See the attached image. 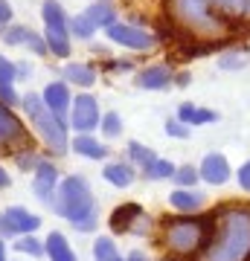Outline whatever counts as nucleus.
Returning <instances> with one entry per match:
<instances>
[{"label":"nucleus","mask_w":250,"mask_h":261,"mask_svg":"<svg viewBox=\"0 0 250 261\" xmlns=\"http://www.w3.org/2000/svg\"><path fill=\"white\" fill-rule=\"evenodd\" d=\"M218 64H221L224 70L244 67V64H247V53H227V56H221V61H218Z\"/></svg>","instance_id":"33"},{"label":"nucleus","mask_w":250,"mask_h":261,"mask_svg":"<svg viewBox=\"0 0 250 261\" xmlns=\"http://www.w3.org/2000/svg\"><path fill=\"white\" fill-rule=\"evenodd\" d=\"M105 180L108 183H113V186H120V189H125V186H131L134 183V177H137V171H134V166L131 163H111V166H105Z\"/></svg>","instance_id":"17"},{"label":"nucleus","mask_w":250,"mask_h":261,"mask_svg":"<svg viewBox=\"0 0 250 261\" xmlns=\"http://www.w3.org/2000/svg\"><path fill=\"white\" fill-rule=\"evenodd\" d=\"M18 163H20L24 168H29V166H38V160L32 157V154H24V157H18Z\"/></svg>","instance_id":"39"},{"label":"nucleus","mask_w":250,"mask_h":261,"mask_svg":"<svg viewBox=\"0 0 250 261\" xmlns=\"http://www.w3.org/2000/svg\"><path fill=\"white\" fill-rule=\"evenodd\" d=\"M0 229H3V215H0Z\"/></svg>","instance_id":"43"},{"label":"nucleus","mask_w":250,"mask_h":261,"mask_svg":"<svg viewBox=\"0 0 250 261\" xmlns=\"http://www.w3.org/2000/svg\"><path fill=\"white\" fill-rule=\"evenodd\" d=\"M146 168V177L148 180H163V177H172V174H175V166H172V163H169V160H151V163H148V166H143Z\"/></svg>","instance_id":"24"},{"label":"nucleus","mask_w":250,"mask_h":261,"mask_svg":"<svg viewBox=\"0 0 250 261\" xmlns=\"http://www.w3.org/2000/svg\"><path fill=\"white\" fill-rule=\"evenodd\" d=\"M56 180H58V171L53 163H38L35 166V180H32V189L41 200H50V195L56 192Z\"/></svg>","instance_id":"13"},{"label":"nucleus","mask_w":250,"mask_h":261,"mask_svg":"<svg viewBox=\"0 0 250 261\" xmlns=\"http://www.w3.org/2000/svg\"><path fill=\"white\" fill-rule=\"evenodd\" d=\"M9 20H12V6H9V0H0V29L9 27Z\"/></svg>","instance_id":"36"},{"label":"nucleus","mask_w":250,"mask_h":261,"mask_svg":"<svg viewBox=\"0 0 250 261\" xmlns=\"http://www.w3.org/2000/svg\"><path fill=\"white\" fill-rule=\"evenodd\" d=\"M99 105H96V99L87 93L76 96L73 105H70V125H73L79 134H90L93 128H99Z\"/></svg>","instance_id":"7"},{"label":"nucleus","mask_w":250,"mask_h":261,"mask_svg":"<svg viewBox=\"0 0 250 261\" xmlns=\"http://www.w3.org/2000/svg\"><path fill=\"white\" fill-rule=\"evenodd\" d=\"M207 226H210V218L207 221H189V218L172 221L166 226V244L180 255H189V252L201 250V244L207 241Z\"/></svg>","instance_id":"5"},{"label":"nucleus","mask_w":250,"mask_h":261,"mask_svg":"<svg viewBox=\"0 0 250 261\" xmlns=\"http://www.w3.org/2000/svg\"><path fill=\"white\" fill-rule=\"evenodd\" d=\"M56 212L61 218H67L70 224L79 229V232H93L96 229V203H93V195H90V186L87 180L73 174V177H64L58 183V192H56Z\"/></svg>","instance_id":"2"},{"label":"nucleus","mask_w":250,"mask_h":261,"mask_svg":"<svg viewBox=\"0 0 250 261\" xmlns=\"http://www.w3.org/2000/svg\"><path fill=\"white\" fill-rule=\"evenodd\" d=\"M3 186H9V174H6V171L0 168V189H3Z\"/></svg>","instance_id":"41"},{"label":"nucleus","mask_w":250,"mask_h":261,"mask_svg":"<svg viewBox=\"0 0 250 261\" xmlns=\"http://www.w3.org/2000/svg\"><path fill=\"white\" fill-rule=\"evenodd\" d=\"M0 261H6V258H3V241H0Z\"/></svg>","instance_id":"42"},{"label":"nucleus","mask_w":250,"mask_h":261,"mask_svg":"<svg viewBox=\"0 0 250 261\" xmlns=\"http://www.w3.org/2000/svg\"><path fill=\"white\" fill-rule=\"evenodd\" d=\"M0 102H3V105H15V102H18L15 87H0Z\"/></svg>","instance_id":"38"},{"label":"nucleus","mask_w":250,"mask_h":261,"mask_svg":"<svg viewBox=\"0 0 250 261\" xmlns=\"http://www.w3.org/2000/svg\"><path fill=\"white\" fill-rule=\"evenodd\" d=\"M41 226V218L38 215H29L24 206H12L9 212L3 215V235H27V232H35Z\"/></svg>","instance_id":"9"},{"label":"nucleus","mask_w":250,"mask_h":261,"mask_svg":"<svg viewBox=\"0 0 250 261\" xmlns=\"http://www.w3.org/2000/svg\"><path fill=\"white\" fill-rule=\"evenodd\" d=\"M198 174L207 180V183H213V186H221L230 180V166H227V157L224 154H207L201 168H198Z\"/></svg>","instance_id":"12"},{"label":"nucleus","mask_w":250,"mask_h":261,"mask_svg":"<svg viewBox=\"0 0 250 261\" xmlns=\"http://www.w3.org/2000/svg\"><path fill=\"white\" fill-rule=\"evenodd\" d=\"M146 224V212L137 203H125L111 215V229L113 232H140Z\"/></svg>","instance_id":"10"},{"label":"nucleus","mask_w":250,"mask_h":261,"mask_svg":"<svg viewBox=\"0 0 250 261\" xmlns=\"http://www.w3.org/2000/svg\"><path fill=\"white\" fill-rule=\"evenodd\" d=\"M44 23H47V47L56 58L70 56V27H67L64 9L58 6L56 0H47L44 3Z\"/></svg>","instance_id":"6"},{"label":"nucleus","mask_w":250,"mask_h":261,"mask_svg":"<svg viewBox=\"0 0 250 261\" xmlns=\"http://www.w3.org/2000/svg\"><path fill=\"white\" fill-rule=\"evenodd\" d=\"M239 186L244 189V192H250V160L239 168Z\"/></svg>","instance_id":"37"},{"label":"nucleus","mask_w":250,"mask_h":261,"mask_svg":"<svg viewBox=\"0 0 250 261\" xmlns=\"http://www.w3.org/2000/svg\"><path fill=\"white\" fill-rule=\"evenodd\" d=\"M125 261H146V255H143L140 250H134V252H131V255H128Z\"/></svg>","instance_id":"40"},{"label":"nucleus","mask_w":250,"mask_h":261,"mask_svg":"<svg viewBox=\"0 0 250 261\" xmlns=\"http://www.w3.org/2000/svg\"><path fill=\"white\" fill-rule=\"evenodd\" d=\"M29 32H32V29H27V27H6L3 41H6V44H27Z\"/></svg>","instance_id":"32"},{"label":"nucleus","mask_w":250,"mask_h":261,"mask_svg":"<svg viewBox=\"0 0 250 261\" xmlns=\"http://www.w3.org/2000/svg\"><path fill=\"white\" fill-rule=\"evenodd\" d=\"M15 79H18V67L12 64L9 58L0 56V87H12Z\"/></svg>","instance_id":"29"},{"label":"nucleus","mask_w":250,"mask_h":261,"mask_svg":"<svg viewBox=\"0 0 250 261\" xmlns=\"http://www.w3.org/2000/svg\"><path fill=\"white\" fill-rule=\"evenodd\" d=\"M166 134L175 137V140H186V137H189V125L180 122V119H169L166 122Z\"/></svg>","instance_id":"34"},{"label":"nucleus","mask_w":250,"mask_h":261,"mask_svg":"<svg viewBox=\"0 0 250 261\" xmlns=\"http://www.w3.org/2000/svg\"><path fill=\"white\" fill-rule=\"evenodd\" d=\"M84 15H87V18L93 20V27L99 29V27H111L113 20H117V12H113V6H111V0H96V3H93L90 9L84 12Z\"/></svg>","instance_id":"20"},{"label":"nucleus","mask_w":250,"mask_h":261,"mask_svg":"<svg viewBox=\"0 0 250 261\" xmlns=\"http://www.w3.org/2000/svg\"><path fill=\"white\" fill-rule=\"evenodd\" d=\"M99 128H102L105 137H120V130H122V122L117 113H105L102 119H99Z\"/></svg>","instance_id":"28"},{"label":"nucleus","mask_w":250,"mask_h":261,"mask_svg":"<svg viewBox=\"0 0 250 261\" xmlns=\"http://www.w3.org/2000/svg\"><path fill=\"white\" fill-rule=\"evenodd\" d=\"M64 79L79 84V87H90V84L96 82V73H93V67H87V64H67Z\"/></svg>","instance_id":"23"},{"label":"nucleus","mask_w":250,"mask_h":261,"mask_svg":"<svg viewBox=\"0 0 250 261\" xmlns=\"http://www.w3.org/2000/svg\"><path fill=\"white\" fill-rule=\"evenodd\" d=\"M47 102V108L53 113H58V116H64L67 108L73 105V99H70V90H67V84L64 82H53V84H47V90L44 96H41Z\"/></svg>","instance_id":"14"},{"label":"nucleus","mask_w":250,"mask_h":261,"mask_svg":"<svg viewBox=\"0 0 250 261\" xmlns=\"http://www.w3.org/2000/svg\"><path fill=\"white\" fill-rule=\"evenodd\" d=\"M172 15L186 32L204 38V35H221L227 20L213 9V0H172Z\"/></svg>","instance_id":"3"},{"label":"nucleus","mask_w":250,"mask_h":261,"mask_svg":"<svg viewBox=\"0 0 250 261\" xmlns=\"http://www.w3.org/2000/svg\"><path fill=\"white\" fill-rule=\"evenodd\" d=\"M73 151L82 154V157H87V160H102L105 154H108V148H105L102 142H96L93 137H87V134H79L73 140Z\"/></svg>","instance_id":"21"},{"label":"nucleus","mask_w":250,"mask_h":261,"mask_svg":"<svg viewBox=\"0 0 250 261\" xmlns=\"http://www.w3.org/2000/svg\"><path fill=\"white\" fill-rule=\"evenodd\" d=\"M140 87H146V90H163L172 84V67L166 64H154V67H146L143 73H140Z\"/></svg>","instance_id":"15"},{"label":"nucleus","mask_w":250,"mask_h":261,"mask_svg":"<svg viewBox=\"0 0 250 261\" xmlns=\"http://www.w3.org/2000/svg\"><path fill=\"white\" fill-rule=\"evenodd\" d=\"M15 247H18L20 252H29V255H44V247H41V241H35L32 235H20V241H15Z\"/></svg>","instance_id":"30"},{"label":"nucleus","mask_w":250,"mask_h":261,"mask_svg":"<svg viewBox=\"0 0 250 261\" xmlns=\"http://www.w3.org/2000/svg\"><path fill=\"white\" fill-rule=\"evenodd\" d=\"M93 255H96V261H122V255L117 252L111 238H99L93 244Z\"/></svg>","instance_id":"25"},{"label":"nucleus","mask_w":250,"mask_h":261,"mask_svg":"<svg viewBox=\"0 0 250 261\" xmlns=\"http://www.w3.org/2000/svg\"><path fill=\"white\" fill-rule=\"evenodd\" d=\"M169 203L175 206V209H180V212H195V209H201V203H204V197L198 195V192H192V189H175L172 195H169Z\"/></svg>","instance_id":"19"},{"label":"nucleus","mask_w":250,"mask_h":261,"mask_svg":"<svg viewBox=\"0 0 250 261\" xmlns=\"http://www.w3.org/2000/svg\"><path fill=\"white\" fill-rule=\"evenodd\" d=\"M218 218V232L207 247L201 261H247L250 258V209L224 206Z\"/></svg>","instance_id":"1"},{"label":"nucleus","mask_w":250,"mask_h":261,"mask_svg":"<svg viewBox=\"0 0 250 261\" xmlns=\"http://www.w3.org/2000/svg\"><path fill=\"white\" fill-rule=\"evenodd\" d=\"M24 108H27V113H29V119H32V125H35V130L41 134V140L47 142V148L53 151V154H64V151L70 148L64 119H61L58 113L50 111L47 102L41 99V96H35V93L24 96Z\"/></svg>","instance_id":"4"},{"label":"nucleus","mask_w":250,"mask_h":261,"mask_svg":"<svg viewBox=\"0 0 250 261\" xmlns=\"http://www.w3.org/2000/svg\"><path fill=\"white\" fill-rule=\"evenodd\" d=\"M105 32H108V38H111L113 44H122V47H128V49L154 47V35L146 32L143 27H134V23H117V20H113Z\"/></svg>","instance_id":"8"},{"label":"nucleus","mask_w":250,"mask_h":261,"mask_svg":"<svg viewBox=\"0 0 250 261\" xmlns=\"http://www.w3.org/2000/svg\"><path fill=\"white\" fill-rule=\"evenodd\" d=\"M177 119L186 122V125H210V122L218 119V113L204 111V108H195V105H180V111H177Z\"/></svg>","instance_id":"22"},{"label":"nucleus","mask_w":250,"mask_h":261,"mask_svg":"<svg viewBox=\"0 0 250 261\" xmlns=\"http://www.w3.org/2000/svg\"><path fill=\"white\" fill-rule=\"evenodd\" d=\"M67 27H70V32H73L76 38H82V41H87V38L96 32V27H93V20L87 18V15H76V18L70 20Z\"/></svg>","instance_id":"26"},{"label":"nucleus","mask_w":250,"mask_h":261,"mask_svg":"<svg viewBox=\"0 0 250 261\" xmlns=\"http://www.w3.org/2000/svg\"><path fill=\"white\" fill-rule=\"evenodd\" d=\"M224 20H250V0H213Z\"/></svg>","instance_id":"16"},{"label":"nucleus","mask_w":250,"mask_h":261,"mask_svg":"<svg viewBox=\"0 0 250 261\" xmlns=\"http://www.w3.org/2000/svg\"><path fill=\"white\" fill-rule=\"evenodd\" d=\"M172 177L177 180V186L189 189V186H195V180L201 177V174H198L192 166H184V168H175V174H172Z\"/></svg>","instance_id":"31"},{"label":"nucleus","mask_w":250,"mask_h":261,"mask_svg":"<svg viewBox=\"0 0 250 261\" xmlns=\"http://www.w3.org/2000/svg\"><path fill=\"white\" fill-rule=\"evenodd\" d=\"M24 140H27V130H24L20 119L9 111V105L0 102V148H9V145Z\"/></svg>","instance_id":"11"},{"label":"nucleus","mask_w":250,"mask_h":261,"mask_svg":"<svg viewBox=\"0 0 250 261\" xmlns=\"http://www.w3.org/2000/svg\"><path fill=\"white\" fill-rule=\"evenodd\" d=\"M128 154L134 163H140V166H148L151 160H154V151L146 148V145H140V142H128Z\"/></svg>","instance_id":"27"},{"label":"nucleus","mask_w":250,"mask_h":261,"mask_svg":"<svg viewBox=\"0 0 250 261\" xmlns=\"http://www.w3.org/2000/svg\"><path fill=\"white\" fill-rule=\"evenodd\" d=\"M27 47H29V49H35L38 56H47V53H50V47H47V38L35 35V32H29V38H27Z\"/></svg>","instance_id":"35"},{"label":"nucleus","mask_w":250,"mask_h":261,"mask_svg":"<svg viewBox=\"0 0 250 261\" xmlns=\"http://www.w3.org/2000/svg\"><path fill=\"white\" fill-rule=\"evenodd\" d=\"M44 250H47V255H50L53 261H76L73 250H70V244H67V238L61 232H50Z\"/></svg>","instance_id":"18"}]
</instances>
